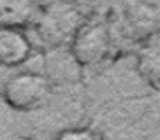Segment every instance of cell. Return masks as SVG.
<instances>
[{"label": "cell", "instance_id": "obj_1", "mask_svg": "<svg viewBox=\"0 0 160 140\" xmlns=\"http://www.w3.org/2000/svg\"><path fill=\"white\" fill-rule=\"evenodd\" d=\"M86 116V96L78 88L53 89L46 105L25 112L11 126L18 137L27 140H55L62 131L81 128Z\"/></svg>", "mask_w": 160, "mask_h": 140}, {"label": "cell", "instance_id": "obj_2", "mask_svg": "<svg viewBox=\"0 0 160 140\" xmlns=\"http://www.w3.org/2000/svg\"><path fill=\"white\" fill-rule=\"evenodd\" d=\"M53 88L44 74L35 70H18L11 74L0 86V96L12 110L25 114L46 105Z\"/></svg>", "mask_w": 160, "mask_h": 140}, {"label": "cell", "instance_id": "obj_3", "mask_svg": "<svg viewBox=\"0 0 160 140\" xmlns=\"http://www.w3.org/2000/svg\"><path fill=\"white\" fill-rule=\"evenodd\" d=\"M81 26H83L81 14L76 11V7L67 4L65 0H62L58 4L44 9L30 28L35 30L46 51L51 47L72 44Z\"/></svg>", "mask_w": 160, "mask_h": 140}, {"label": "cell", "instance_id": "obj_4", "mask_svg": "<svg viewBox=\"0 0 160 140\" xmlns=\"http://www.w3.org/2000/svg\"><path fill=\"white\" fill-rule=\"evenodd\" d=\"M42 74L53 89H74L83 82V67L76 60L71 46L42 51Z\"/></svg>", "mask_w": 160, "mask_h": 140}, {"label": "cell", "instance_id": "obj_5", "mask_svg": "<svg viewBox=\"0 0 160 140\" xmlns=\"http://www.w3.org/2000/svg\"><path fill=\"white\" fill-rule=\"evenodd\" d=\"M76 60L81 67H90L102 61L111 49V35L104 23H83L71 44Z\"/></svg>", "mask_w": 160, "mask_h": 140}, {"label": "cell", "instance_id": "obj_6", "mask_svg": "<svg viewBox=\"0 0 160 140\" xmlns=\"http://www.w3.org/2000/svg\"><path fill=\"white\" fill-rule=\"evenodd\" d=\"M33 42L27 30L14 26H0V68H21L32 60Z\"/></svg>", "mask_w": 160, "mask_h": 140}, {"label": "cell", "instance_id": "obj_7", "mask_svg": "<svg viewBox=\"0 0 160 140\" xmlns=\"http://www.w3.org/2000/svg\"><path fill=\"white\" fill-rule=\"evenodd\" d=\"M41 9L33 0H0V26L27 30L39 18Z\"/></svg>", "mask_w": 160, "mask_h": 140}, {"label": "cell", "instance_id": "obj_8", "mask_svg": "<svg viewBox=\"0 0 160 140\" xmlns=\"http://www.w3.org/2000/svg\"><path fill=\"white\" fill-rule=\"evenodd\" d=\"M55 140H99V138L88 126H81V128H71V130L62 131Z\"/></svg>", "mask_w": 160, "mask_h": 140}, {"label": "cell", "instance_id": "obj_9", "mask_svg": "<svg viewBox=\"0 0 160 140\" xmlns=\"http://www.w3.org/2000/svg\"><path fill=\"white\" fill-rule=\"evenodd\" d=\"M58 2H62V0H33V4L41 9V12H42L44 9H48V7H51V5L58 4Z\"/></svg>", "mask_w": 160, "mask_h": 140}]
</instances>
